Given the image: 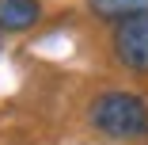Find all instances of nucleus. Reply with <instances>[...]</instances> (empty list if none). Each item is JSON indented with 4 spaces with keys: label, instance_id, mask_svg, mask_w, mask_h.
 Wrapping results in <instances>:
<instances>
[{
    "label": "nucleus",
    "instance_id": "f257e3e1",
    "mask_svg": "<svg viewBox=\"0 0 148 145\" xmlns=\"http://www.w3.org/2000/svg\"><path fill=\"white\" fill-rule=\"evenodd\" d=\"M91 126L118 141L140 137V134H148V107L133 92H106L91 107Z\"/></svg>",
    "mask_w": 148,
    "mask_h": 145
},
{
    "label": "nucleus",
    "instance_id": "f03ea898",
    "mask_svg": "<svg viewBox=\"0 0 148 145\" xmlns=\"http://www.w3.org/2000/svg\"><path fill=\"white\" fill-rule=\"evenodd\" d=\"M114 53L133 73H148V15L122 19L114 31Z\"/></svg>",
    "mask_w": 148,
    "mask_h": 145
},
{
    "label": "nucleus",
    "instance_id": "7ed1b4c3",
    "mask_svg": "<svg viewBox=\"0 0 148 145\" xmlns=\"http://www.w3.org/2000/svg\"><path fill=\"white\" fill-rule=\"evenodd\" d=\"M42 15L38 0H0V27L4 31H27Z\"/></svg>",
    "mask_w": 148,
    "mask_h": 145
},
{
    "label": "nucleus",
    "instance_id": "20e7f679",
    "mask_svg": "<svg viewBox=\"0 0 148 145\" xmlns=\"http://www.w3.org/2000/svg\"><path fill=\"white\" fill-rule=\"evenodd\" d=\"M91 12L103 15V19H137V15H148V0H91Z\"/></svg>",
    "mask_w": 148,
    "mask_h": 145
}]
</instances>
